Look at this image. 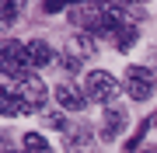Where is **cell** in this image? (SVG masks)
I'll return each mask as SVG.
<instances>
[{
  "label": "cell",
  "mask_w": 157,
  "mask_h": 153,
  "mask_svg": "<svg viewBox=\"0 0 157 153\" xmlns=\"http://www.w3.org/2000/svg\"><path fill=\"white\" fill-rule=\"evenodd\" d=\"M126 122H129V115L122 111V108H108L105 111V118H101V139L105 143H112V139H119L122 136V129H126Z\"/></svg>",
  "instance_id": "cell-5"
},
{
  "label": "cell",
  "mask_w": 157,
  "mask_h": 153,
  "mask_svg": "<svg viewBox=\"0 0 157 153\" xmlns=\"http://www.w3.org/2000/svg\"><path fill=\"white\" fill-rule=\"evenodd\" d=\"M49 153H52V150H49Z\"/></svg>",
  "instance_id": "cell-14"
},
{
  "label": "cell",
  "mask_w": 157,
  "mask_h": 153,
  "mask_svg": "<svg viewBox=\"0 0 157 153\" xmlns=\"http://www.w3.org/2000/svg\"><path fill=\"white\" fill-rule=\"evenodd\" d=\"M56 101H59L63 108H70V111H80V108L87 104V97L80 94L73 84H59V87H56Z\"/></svg>",
  "instance_id": "cell-7"
},
{
  "label": "cell",
  "mask_w": 157,
  "mask_h": 153,
  "mask_svg": "<svg viewBox=\"0 0 157 153\" xmlns=\"http://www.w3.org/2000/svg\"><path fill=\"white\" fill-rule=\"evenodd\" d=\"M143 132H147V122H140V129H136V136H133V139L126 143V150H136V146H140V139H143Z\"/></svg>",
  "instance_id": "cell-12"
},
{
  "label": "cell",
  "mask_w": 157,
  "mask_h": 153,
  "mask_svg": "<svg viewBox=\"0 0 157 153\" xmlns=\"http://www.w3.org/2000/svg\"><path fill=\"white\" fill-rule=\"evenodd\" d=\"M25 56H28V70H35V66H45V63L52 59V49H49V42H42V38H28L25 42Z\"/></svg>",
  "instance_id": "cell-6"
},
{
  "label": "cell",
  "mask_w": 157,
  "mask_h": 153,
  "mask_svg": "<svg viewBox=\"0 0 157 153\" xmlns=\"http://www.w3.org/2000/svg\"><path fill=\"white\" fill-rule=\"evenodd\" d=\"M91 139H94V136H91L87 125H77V129L67 132V150L70 153H87L91 150Z\"/></svg>",
  "instance_id": "cell-8"
},
{
  "label": "cell",
  "mask_w": 157,
  "mask_h": 153,
  "mask_svg": "<svg viewBox=\"0 0 157 153\" xmlns=\"http://www.w3.org/2000/svg\"><path fill=\"white\" fill-rule=\"evenodd\" d=\"M45 84L39 80V73H21V77H4L0 87V111L4 115H28L39 111L45 104Z\"/></svg>",
  "instance_id": "cell-1"
},
{
  "label": "cell",
  "mask_w": 157,
  "mask_h": 153,
  "mask_svg": "<svg viewBox=\"0 0 157 153\" xmlns=\"http://www.w3.org/2000/svg\"><path fill=\"white\" fill-rule=\"evenodd\" d=\"M147 153H154V150H147Z\"/></svg>",
  "instance_id": "cell-13"
},
{
  "label": "cell",
  "mask_w": 157,
  "mask_h": 153,
  "mask_svg": "<svg viewBox=\"0 0 157 153\" xmlns=\"http://www.w3.org/2000/svg\"><path fill=\"white\" fill-rule=\"evenodd\" d=\"M122 87H126V94L133 97V101H147V97H154V91H157V73L147 70V66H129L126 77H122Z\"/></svg>",
  "instance_id": "cell-3"
},
{
  "label": "cell",
  "mask_w": 157,
  "mask_h": 153,
  "mask_svg": "<svg viewBox=\"0 0 157 153\" xmlns=\"http://www.w3.org/2000/svg\"><path fill=\"white\" fill-rule=\"evenodd\" d=\"M45 125H49V129H59V132H67V118H63V115H45Z\"/></svg>",
  "instance_id": "cell-10"
},
{
  "label": "cell",
  "mask_w": 157,
  "mask_h": 153,
  "mask_svg": "<svg viewBox=\"0 0 157 153\" xmlns=\"http://www.w3.org/2000/svg\"><path fill=\"white\" fill-rule=\"evenodd\" d=\"M0 70H4V77L32 73L28 70V56H25V42H7V46L0 49Z\"/></svg>",
  "instance_id": "cell-4"
},
{
  "label": "cell",
  "mask_w": 157,
  "mask_h": 153,
  "mask_svg": "<svg viewBox=\"0 0 157 153\" xmlns=\"http://www.w3.org/2000/svg\"><path fill=\"white\" fill-rule=\"evenodd\" d=\"M25 150L28 153H49V146H45V139L39 132H28V136H25Z\"/></svg>",
  "instance_id": "cell-9"
},
{
  "label": "cell",
  "mask_w": 157,
  "mask_h": 153,
  "mask_svg": "<svg viewBox=\"0 0 157 153\" xmlns=\"http://www.w3.org/2000/svg\"><path fill=\"white\" fill-rule=\"evenodd\" d=\"M84 91H87V101H98V104H115L119 97V80L112 73H105V70H91L84 77Z\"/></svg>",
  "instance_id": "cell-2"
},
{
  "label": "cell",
  "mask_w": 157,
  "mask_h": 153,
  "mask_svg": "<svg viewBox=\"0 0 157 153\" xmlns=\"http://www.w3.org/2000/svg\"><path fill=\"white\" fill-rule=\"evenodd\" d=\"M14 14H17V4H4V7H0V21H4V24H11Z\"/></svg>",
  "instance_id": "cell-11"
}]
</instances>
